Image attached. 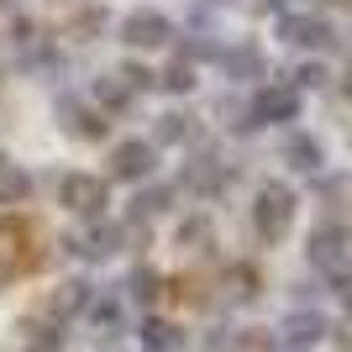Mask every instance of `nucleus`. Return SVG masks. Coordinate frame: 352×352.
Instances as JSON below:
<instances>
[{
	"label": "nucleus",
	"instance_id": "nucleus-1",
	"mask_svg": "<svg viewBox=\"0 0 352 352\" xmlns=\"http://www.w3.org/2000/svg\"><path fill=\"white\" fill-rule=\"evenodd\" d=\"M289 221H294V190L289 184H263V190H258V206H252L258 236H263V242H284Z\"/></svg>",
	"mask_w": 352,
	"mask_h": 352
},
{
	"label": "nucleus",
	"instance_id": "nucleus-2",
	"mask_svg": "<svg viewBox=\"0 0 352 352\" xmlns=\"http://www.w3.org/2000/svg\"><path fill=\"white\" fill-rule=\"evenodd\" d=\"M168 37H174V27L158 11H132L121 21V43L126 47H168Z\"/></svg>",
	"mask_w": 352,
	"mask_h": 352
},
{
	"label": "nucleus",
	"instance_id": "nucleus-3",
	"mask_svg": "<svg viewBox=\"0 0 352 352\" xmlns=\"http://www.w3.org/2000/svg\"><path fill=\"white\" fill-rule=\"evenodd\" d=\"M300 116V89L294 85H268L258 89L252 100V126H268V121H294Z\"/></svg>",
	"mask_w": 352,
	"mask_h": 352
},
{
	"label": "nucleus",
	"instance_id": "nucleus-4",
	"mask_svg": "<svg viewBox=\"0 0 352 352\" xmlns=\"http://www.w3.org/2000/svg\"><path fill=\"white\" fill-rule=\"evenodd\" d=\"M58 200L74 210V216H100L105 184H100V179H89V174H69V179L58 184Z\"/></svg>",
	"mask_w": 352,
	"mask_h": 352
},
{
	"label": "nucleus",
	"instance_id": "nucleus-5",
	"mask_svg": "<svg viewBox=\"0 0 352 352\" xmlns=\"http://www.w3.org/2000/svg\"><path fill=\"white\" fill-rule=\"evenodd\" d=\"M279 37H284V43H294V47H331V43H337V32L326 27L321 16H284Z\"/></svg>",
	"mask_w": 352,
	"mask_h": 352
},
{
	"label": "nucleus",
	"instance_id": "nucleus-6",
	"mask_svg": "<svg viewBox=\"0 0 352 352\" xmlns=\"http://www.w3.org/2000/svg\"><path fill=\"white\" fill-rule=\"evenodd\" d=\"M153 174V142H116L111 147V179H147Z\"/></svg>",
	"mask_w": 352,
	"mask_h": 352
},
{
	"label": "nucleus",
	"instance_id": "nucleus-7",
	"mask_svg": "<svg viewBox=\"0 0 352 352\" xmlns=\"http://www.w3.org/2000/svg\"><path fill=\"white\" fill-rule=\"evenodd\" d=\"M58 121H63V132H74V137H105V121L89 116L79 100H58Z\"/></svg>",
	"mask_w": 352,
	"mask_h": 352
},
{
	"label": "nucleus",
	"instance_id": "nucleus-8",
	"mask_svg": "<svg viewBox=\"0 0 352 352\" xmlns=\"http://www.w3.org/2000/svg\"><path fill=\"white\" fill-rule=\"evenodd\" d=\"M342 248H347V232H342V226H321V232L310 236V258H316L321 268H337Z\"/></svg>",
	"mask_w": 352,
	"mask_h": 352
},
{
	"label": "nucleus",
	"instance_id": "nucleus-9",
	"mask_svg": "<svg viewBox=\"0 0 352 352\" xmlns=\"http://www.w3.org/2000/svg\"><path fill=\"white\" fill-rule=\"evenodd\" d=\"M27 195H32L27 168H21V163H11V158H0V206H21Z\"/></svg>",
	"mask_w": 352,
	"mask_h": 352
},
{
	"label": "nucleus",
	"instance_id": "nucleus-10",
	"mask_svg": "<svg viewBox=\"0 0 352 352\" xmlns=\"http://www.w3.org/2000/svg\"><path fill=\"white\" fill-rule=\"evenodd\" d=\"M321 337H326V321L310 316V310H300V316L284 321V342H289V347H310V342H321Z\"/></svg>",
	"mask_w": 352,
	"mask_h": 352
},
{
	"label": "nucleus",
	"instance_id": "nucleus-11",
	"mask_svg": "<svg viewBox=\"0 0 352 352\" xmlns=\"http://www.w3.org/2000/svg\"><path fill=\"white\" fill-rule=\"evenodd\" d=\"M184 184H190L195 195H216L221 184H226V168H221L216 158H195V163H190V174H184Z\"/></svg>",
	"mask_w": 352,
	"mask_h": 352
},
{
	"label": "nucleus",
	"instance_id": "nucleus-12",
	"mask_svg": "<svg viewBox=\"0 0 352 352\" xmlns=\"http://www.w3.org/2000/svg\"><path fill=\"white\" fill-rule=\"evenodd\" d=\"M116 248H121V232H116V226H89V232L74 242V252H85V258H111Z\"/></svg>",
	"mask_w": 352,
	"mask_h": 352
},
{
	"label": "nucleus",
	"instance_id": "nucleus-13",
	"mask_svg": "<svg viewBox=\"0 0 352 352\" xmlns=\"http://www.w3.org/2000/svg\"><path fill=\"white\" fill-rule=\"evenodd\" d=\"M226 74H232V79H258V74H263V53L252 43H236L232 53H226Z\"/></svg>",
	"mask_w": 352,
	"mask_h": 352
},
{
	"label": "nucleus",
	"instance_id": "nucleus-14",
	"mask_svg": "<svg viewBox=\"0 0 352 352\" xmlns=\"http://www.w3.org/2000/svg\"><path fill=\"white\" fill-rule=\"evenodd\" d=\"M89 305V284L85 279H69V284H58V294H53V316H79V310Z\"/></svg>",
	"mask_w": 352,
	"mask_h": 352
},
{
	"label": "nucleus",
	"instance_id": "nucleus-15",
	"mask_svg": "<svg viewBox=\"0 0 352 352\" xmlns=\"http://www.w3.org/2000/svg\"><path fill=\"white\" fill-rule=\"evenodd\" d=\"M142 347L147 352H179L184 337H179V326H168V321H147L142 326Z\"/></svg>",
	"mask_w": 352,
	"mask_h": 352
},
{
	"label": "nucleus",
	"instance_id": "nucleus-16",
	"mask_svg": "<svg viewBox=\"0 0 352 352\" xmlns=\"http://www.w3.org/2000/svg\"><path fill=\"white\" fill-rule=\"evenodd\" d=\"M284 158H289L294 168L316 174V168H321V142H316V137H289V142H284Z\"/></svg>",
	"mask_w": 352,
	"mask_h": 352
},
{
	"label": "nucleus",
	"instance_id": "nucleus-17",
	"mask_svg": "<svg viewBox=\"0 0 352 352\" xmlns=\"http://www.w3.org/2000/svg\"><path fill=\"white\" fill-rule=\"evenodd\" d=\"M210 242H216V232H210V221H206V216H190L184 226H179V248H190V252H210Z\"/></svg>",
	"mask_w": 352,
	"mask_h": 352
},
{
	"label": "nucleus",
	"instance_id": "nucleus-18",
	"mask_svg": "<svg viewBox=\"0 0 352 352\" xmlns=\"http://www.w3.org/2000/svg\"><path fill=\"white\" fill-rule=\"evenodd\" d=\"M168 200H174V190H168V184H158V190H147V195H137V200H132V216H137V221L163 216V210H168Z\"/></svg>",
	"mask_w": 352,
	"mask_h": 352
},
{
	"label": "nucleus",
	"instance_id": "nucleus-19",
	"mask_svg": "<svg viewBox=\"0 0 352 352\" xmlns=\"http://www.w3.org/2000/svg\"><path fill=\"white\" fill-rule=\"evenodd\" d=\"M126 289H132V300H142V305H153L163 289V279L153 274V268H132V279H126Z\"/></svg>",
	"mask_w": 352,
	"mask_h": 352
},
{
	"label": "nucleus",
	"instance_id": "nucleus-20",
	"mask_svg": "<svg viewBox=\"0 0 352 352\" xmlns=\"http://www.w3.org/2000/svg\"><path fill=\"white\" fill-rule=\"evenodd\" d=\"M163 89H174V95H184V89H195V69H190V58L168 63V74H163Z\"/></svg>",
	"mask_w": 352,
	"mask_h": 352
},
{
	"label": "nucleus",
	"instance_id": "nucleus-21",
	"mask_svg": "<svg viewBox=\"0 0 352 352\" xmlns=\"http://www.w3.org/2000/svg\"><path fill=\"white\" fill-rule=\"evenodd\" d=\"M116 326H121V305L116 300H100V305H95V331H100V337H116Z\"/></svg>",
	"mask_w": 352,
	"mask_h": 352
},
{
	"label": "nucleus",
	"instance_id": "nucleus-22",
	"mask_svg": "<svg viewBox=\"0 0 352 352\" xmlns=\"http://www.w3.org/2000/svg\"><path fill=\"white\" fill-rule=\"evenodd\" d=\"M226 284H232V300H252V294H258V274H252V268H232Z\"/></svg>",
	"mask_w": 352,
	"mask_h": 352
},
{
	"label": "nucleus",
	"instance_id": "nucleus-23",
	"mask_svg": "<svg viewBox=\"0 0 352 352\" xmlns=\"http://www.w3.org/2000/svg\"><path fill=\"white\" fill-rule=\"evenodd\" d=\"M116 79H121L126 89H132V95H137V89H153V74H147L142 63H121V69H116Z\"/></svg>",
	"mask_w": 352,
	"mask_h": 352
},
{
	"label": "nucleus",
	"instance_id": "nucleus-24",
	"mask_svg": "<svg viewBox=\"0 0 352 352\" xmlns=\"http://www.w3.org/2000/svg\"><path fill=\"white\" fill-rule=\"evenodd\" d=\"M100 100L111 105V111H126V100H132V89L121 85V79H105V85H100Z\"/></svg>",
	"mask_w": 352,
	"mask_h": 352
},
{
	"label": "nucleus",
	"instance_id": "nucleus-25",
	"mask_svg": "<svg viewBox=\"0 0 352 352\" xmlns=\"http://www.w3.org/2000/svg\"><path fill=\"white\" fill-rule=\"evenodd\" d=\"M184 132H190V116H163V126H158V142H179Z\"/></svg>",
	"mask_w": 352,
	"mask_h": 352
},
{
	"label": "nucleus",
	"instance_id": "nucleus-26",
	"mask_svg": "<svg viewBox=\"0 0 352 352\" xmlns=\"http://www.w3.org/2000/svg\"><path fill=\"white\" fill-rule=\"evenodd\" d=\"M331 289H337L342 300H352V263H337V268H331Z\"/></svg>",
	"mask_w": 352,
	"mask_h": 352
},
{
	"label": "nucleus",
	"instance_id": "nucleus-27",
	"mask_svg": "<svg viewBox=\"0 0 352 352\" xmlns=\"http://www.w3.org/2000/svg\"><path fill=\"white\" fill-rule=\"evenodd\" d=\"M95 27H105V16H100V11H85V16H79V21H74L69 32H74V37H89Z\"/></svg>",
	"mask_w": 352,
	"mask_h": 352
},
{
	"label": "nucleus",
	"instance_id": "nucleus-28",
	"mask_svg": "<svg viewBox=\"0 0 352 352\" xmlns=\"http://www.w3.org/2000/svg\"><path fill=\"white\" fill-rule=\"evenodd\" d=\"M294 79H300V85H326V69H321V63H305Z\"/></svg>",
	"mask_w": 352,
	"mask_h": 352
},
{
	"label": "nucleus",
	"instance_id": "nucleus-29",
	"mask_svg": "<svg viewBox=\"0 0 352 352\" xmlns=\"http://www.w3.org/2000/svg\"><path fill=\"white\" fill-rule=\"evenodd\" d=\"M342 89H347V95H352V69H347V79H342Z\"/></svg>",
	"mask_w": 352,
	"mask_h": 352
}]
</instances>
